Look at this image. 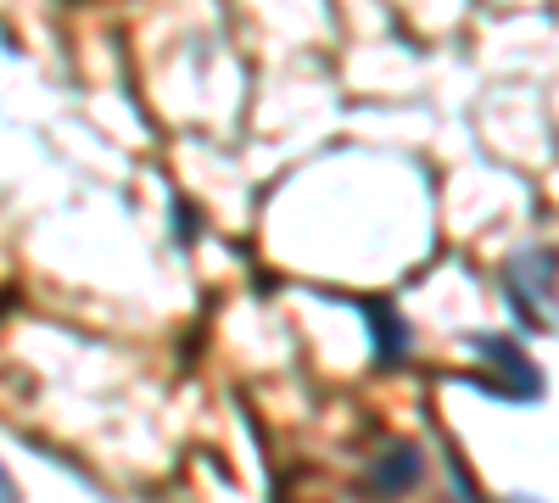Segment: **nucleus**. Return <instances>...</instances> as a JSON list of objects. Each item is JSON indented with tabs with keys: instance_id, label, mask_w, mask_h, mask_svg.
I'll use <instances>...</instances> for the list:
<instances>
[{
	"instance_id": "obj_3",
	"label": "nucleus",
	"mask_w": 559,
	"mask_h": 503,
	"mask_svg": "<svg viewBox=\"0 0 559 503\" xmlns=\"http://www.w3.org/2000/svg\"><path fill=\"white\" fill-rule=\"evenodd\" d=\"M369 325H376V352H381V363H397V358H403V347H408V331H403L397 308L369 302Z\"/></svg>"
},
{
	"instance_id": "obj_4",
	"label": "nucleus",
	"mask_w": 559,
	"mask_h": 503,
	"mask_svg": "<svg viewBox=\"0 0 559 503\" xmlns=\"http://www.w3.org/2000/svg\"><path fill=\"white\" fill-rule=\"evenodd\" d=\"M414 476H419V453H414V447H392V459L376 465V476H369V481H376L381 492H397V487H408Z\"/></svg>"
},
{
	"instance_id": "obj_5",
	"label": "nucleus",
	"mask_w": 559,
	"mask_h": 503,
	"mask_svg": "<svg viewBox=\"0 0 559 503\" xmlns=\"http://www.w3.org/2000/svg\"><path fill=\"white\" fill-rule=\"evenodd\" d=\"M7 498H17V487H12V476H7V470H0V503H7Z\"/></svg>"
},
{
	"instance_id": "obj_2",
	"label": "nucleus",
	"mask_w": 559,
	"mask_h": 503,
	"mask_svg": "<svg viewBox=\"0 0 559 503\" xmlns=\"http://www.w3.org/2000/svg\"><path fill=\"white\" fill-rule=\"evenodd\" d=\"M476 347H481V352H492V358H498V370L509 375V381H503V397H537V392H543V381H537V370H532V358H526L515 342L476 336Z\"/></svg>"
},
{
	"instance_id": "obj_1",
	"label": "nucleus",
	"mask_w": 559,
	"mask_h": 503,
	"mask_svg": "<svg viewBox=\"0 0 559 503\" xmlns=\"http://www.w3.org/2000/svg\"><path fill=\"white\" fill-rule=\"evenodd\" d=\"M503 291L521 308L526 325L554 331V319H559V252H548V247L515 252L503 268Z\"/></svg>"
}]
</instances>
